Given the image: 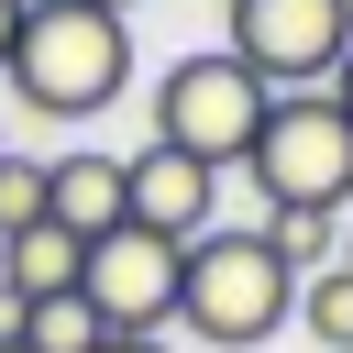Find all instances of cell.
<instances>
[{"instance_id": "7c38bea8", "label": "cell", "mask_w": 353, "mask_h": 353, "mask_svg": "<svg viewBox=\"0 0 353 353\" xmlns=\"http://www.w3.org/2000/svg\"><path fill=\"white\" fill-rule=\"evenodd\" d=\"M298 331H309L320 353H353V265H320V276H298Z\"/></svg>"}, {"instance_id": "ba28073f", "label": "cell", "mask_w": 353, "mask_h": 353, "mask_svg": "<svg viewBox=\"0 0 353 353\" xmlns=\"http://www.w3.org/2000/svg\"><path fill=\"white\" fill-rule=\"evenodd\" d=\"M44 221L55 232H77V243H99V232H121L132 221V199H121V154H55L44 165Z\"/></svg>"}, {"instance_id": "ffe728a7", "label": "cell", "mask_w": 353, "mask_h": 353, "mask_svg": "<svg viewBox=\"0 0 353 353\" xmlns=\"http://www.w3.org/2000/svg\"><path fill=\"white\" fill-rule=\"evenodd\" d=\"M221 11H232V0H221Z\"/></svg>"}, {"instance_id": "4fadbf2b", "label": "cell", "mask_w": 353, "mask_h": 353, "mask_svg": "<svg viewBox=\"0 0 353 353\" xmlns=\"http://www.w3.org/2000/svg\"><path fill=\"white\" fill-rule=\"evenodd\" d=\"M33 221H44V165L33 154H0V243L33 232Z\"/></svg>"}, {"instance_id": "8fae6325", "label": "cell", "mask_w": 353, "mask_h": 353, "mask_svg": "<svg viewBox=\"0 0 353 353\" xmlns=\"http://www.w3.org/2000/svg\"><path fill=\"white\" fill-rule=\"evenodd\" d=\"M22 353H99L110 331H99V309L66 287V298H22V331H11Z\"/></svg>"}, {"instance_id": "5b68a950", "label": "cell", "mask_w": 353, "mask_h": 353, "mask_svg": "<svg viewBox=\"0 0 353 353\" xmlns=\"http://www.w3.org/2000/svg\"><path fill=\"white\" fill-rule=\"evenodd\" d=\"M232 55L287 99V88H331V66L353 55V0H232Z\"/></svg>"}, {"instance_id": "9a60e30c", "label": "cell", "mask_w": 353, "mask_h": 353, "mask_svg": "<svg viewBox=\"0 0 353 353\" xmlns=\"http://www.w3.org/2000/svg\"><path fill=\"white\" fill-rule=\"evenodd\" d=\"M331 99H342V121H353V55H342V66H331Z\"/></svg>"}, {"instance_id": "7a4b0ae2", "label": "cell", "mask_w": 353, "mask_h": 353, "mask_svg": "<svg viewBox=\"0 0 353 353\" xmlns=\"http://www.w3.org/2000/svg\"><path fill=\"white\" fill-rule=\"evenodd\" d=\"M176 320L210 353H254L298 320V276L265 254V232H199L176 254Z\"/></svg>"}, {"instance_id": "44dd1931", "label": "cell", "mask_w": 353, "mask_h": 353, "mask_svg": "<svg viewBox=\"0 0 353 353\" xmlns=\"http://www.w3.org/2000/svg\"><path fill=\"white\" fill-rule=\"evenodd\" d=\"M0 154H11V143H0Z\"/></svg>"}, {"instance_id": "e0dca14e", "label": "cell", "mask_w": 353, "mask_h": 353, "mask_svg": "<svg viewBox=\"0 0 353 353\" xmlns=\"http://www.w3.org/2000/svg\"><path fill=\"white\" fill-rule=\"evenodd\" d=\"M342 265H353V221H342Z\"/></svg>"}, {"instance_id": "ac0fdd59", "label": "cell", "mask_w": 353, "mask_h": 353, "mask_svg": "<svg viewBox=\"0 0 353 353\" xmlns=\"http://www.w3.org/2000/svg\"><path fill=\"white\" fill-rule=\"evenodd\" d=\"M99 11H132V0H99Z\"/></svg>"}, {"instance_id": "8992f818", "label": "cell", "mask_w": 353, "mask_h": 353, "mask_svg": "<svg viewBox=\"0 0 353 353\" xmlns=\"http://www.w3.org/2000/svg\"><path fill=\"white\" fill-rule=\"evenodd\" d=\"M176 254H188V243H154V232H132V221L88 243L77 298L99 309V331H110V342H154V331L176 320Z\"/></svg>"}, {"instance_id": "2e32d148", "label": "cell", "mask_w": 353, "mask_h": 353, "mask_svg": "<svg viewBox=\"0 0 353 353\" xmlns=\"http://www.w3.org/2000/svg\"><path fill=\"white\" fill-rule=\"evenodd\" d=\"M99 353H165V342H99Z\"/></svg>"}, {"instance_id": "5bb4252c", "label": "cell", "mask_w": 353, "mask_h": 353, "mask_svg": "<svg viewBox=\"0 0 353 353\" xmlns=\"http://www.w3.org/2000/svg\"><path fill=\"white\" fill-rule=\"evenodd\" d=\"M11 33H22V0H0V66H11Z\"/></svg>"}, {"instance_id": "3957f363", "label": "cell", "mask_w": 353, "mask_h": 353, "mask_svg": "<svg viewBox=\"0 0 353 353\" xmlns=\"http://www.w3.org/2000/svg\"><path fill=\"white\" fill-rule=\"evenodd\" d=\"M265 77L232 55V44H210V55H176L165 77H154V143L165 154H188V165H243L254 154V132H265Z\"/></svg>"}, {"instance_id": "30bf717a", "label": "cell", "mask_w": 353, "mask_h": 353, "mask_svg": "<svg viewBox=\"0 0 353 353\" xmlns=\"http://www.w3.org/2000/svg\"><path fill=\"white\" fill-rule=\"evenodd\" d=\"M254 232H265V254H276L287 276H320V265H342V210H265Z\"/></svg>"}, {"instance_id": "277c9868", "label": "cell", "mask_w": 353, "mask_h": 353, "mask_svg": "<svg viewBox=\"0 0 353 353\" xmlns=\"http://www.w3.org/2000/svg\"><path fill=\"white\" fill-rule=\"evenodd\" d=\"M243 176L265 188V210H342L353 199V121H342V99L331 88L265 99V132H254Z\"/></svg>"}, {"instance_id": "9c48e42d", "label": "cell", "mask_w": 353, "mask_h": 353, "mask_svg": "<svg viewBox=\"0 0 353 353\" xmlns=\"http://www.w3.org/2000/svg\"><path fill=\"white\" fill-rule=\"evenodd\" d=\"M77 265H88V243H77V232H55V221H33V232H11V243H0V287H11V298H66V287H77Z\"/></svg>"}, {"instance_id": "d6986e66", "label": "cell", "mask_w": 353, "mask_h": 353, "mask_svg": "<svg viewBox=\"0 0 353 353\" xmlns=\"http://www.w3.org/2000/svg\"><path fill=\"white\" fill-rule=\"evenodd\" d=\"M0 353H22V342H0Z\"/></svg>"}, {"instance_id": "52a82bcc", "label": "cell", "mask_w": 353, "mask_h": 353, "mask_svg": "<svg viewBox=\"0 0 353 353\" xmlns=\"http://www.w3.org/2000/svg\"><path fill=\"white\" fill-rule=\"evenodd\" d=\"M121 199H132V232H154V243H199V232H221V176L188 165V154H165V143L121 154Z\"/></svg>"}, {"instance_id": "6da1fadb", "label": "cell", "mask_w": 353, "mask_h": 353, "mask_svg": "<svg viewBox=\"0 0 353 353\" xmlns=\"http://www.w3.org/2000/svg\"><path fill=\"white\" fill-rule=\"evenodd\" d=\"M22 110L44 121H99L132 77V22L99 11V0H22V33H11V66Z\"/></svg>"}]
</instances>
